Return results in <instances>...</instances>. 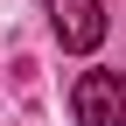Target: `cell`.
Wrapping results in <instances>:
<instances>
[{
    "instance_id": "6da1fadb",
    "label": "cell",
    "mask_w": 126,
    "mask_h": 126,
    "mask_svg": "<svg viewBox=\"0 0 126 126\" xmlns=\"http://www.w3.org/2000/svg\"><path fill=\"white\" fill-rule=\"evenodd\" d=\"M77 126H126V70H84L70 91Z\"/></svg>"
},
{
    "instance_id": "7a4b0ae2",
    "label": "cell",
    "mask_w": 126,
    "mask_h": 126,
    "mask_svg": "<svg viewBox=\"0 0 126 126\" xmlns=\"http://www.w3.org/2000/svg\"><path fill=\"white\" fill-rule=\"evenodd\" d=\"M42 7H49V28H56L63 49L91 56V49L105 42V7H98V0H42Z\"/></svg>"
}]
</instances>
